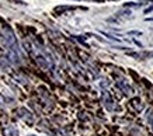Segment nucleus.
Instances as JSON below:
<instances>
[{"instance_id":"1","label":"nucleus","mask_w":153,"mask_h":136,"mask_svg":"<svg viewBox=\"0 0 153 136\" xmlns=\"http://www.w3.org/2000/svg\"><path fill=\"white\" fill-rule=\"evenodd\" d=\"M1 33H3V38H4V41H6V45L9 47V49L13 52L14 55H17V52H19L17 38H16V35H14L13 30L9 27V24L3 23V25H1Z\"/></svg>"},{"instance_id":"2","label":"nucleus","mask_w":153,"mask_h":136,"mask_svg":"<svg viewBox=\"0 0 153 136\" xmlns=\"http://www.w3.org/2000/svg\"><path fill=\"white\" fill-rule=\"evenodd\" d=\"M150 11H153V6H150V7H148V9L145 10L143 13H145V14H149V13H150Z\"/></svg>"},{"instance_id":"3","label":"nucleus","mask_w":153,"mask_h":136,"mask_svg":"<svg viewBox=\"0 0 153 136\" xmlns=\"http://www.w3.org/2000/svg\"><path fill=\"white\" fill-rule=\"evenodd\" d=\"M129 34H131V35H139L140 33H139V31H131Z\"/></svg>"},{"instance_id":"4","label":"nucleus","mask_w":153,"mask_h":136,"mask_svg":"<svg viewBox=\"0 0 153 136\" xmlns=\"http://www.w3.org/2000/svg\"><path fill=\"white\" fill-rule=\"evenodd\" d=\"M146 20H148V21H153V17H152V18H150V17H148Z\"/></svg>"}]
</instances>
